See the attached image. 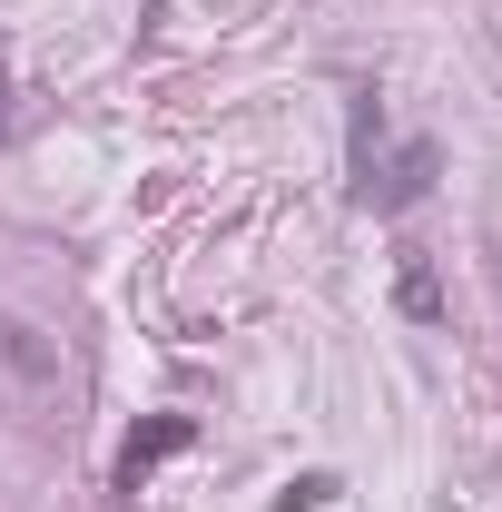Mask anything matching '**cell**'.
Returning <instances> with one entry per match:
<instances>
[{"label":"cell","instance_id":"obj_1","mask_svg":"<svg viewBox=\"0 0 502 512\" xmlns=\"http://www.w3.org/2000/svg\"><path fill=\"white\" fill-rule=\"evenodd\" d=\"M434 168H443L434 138H404V148H394V168H365V178H355V197H365V207H414V197L434 188Z\"/></svg>","mask_w":502,"mask_h":512},{"label":"cell","instance_id":"obj_2","mask_svg":"<svg viewBox=\"0 0 502 512\" xmlns=\"http://www.w3.org/2000/svg\"><path fill=\"white\" fill-rule=\"evenodd\" d=\"M188 434H197L188 414H158V424H138V434L119 444V463H109V483H119V493H138V483H148L168 453H188Z\"/></svg>","mask_w":502,"mask_h":512},{"label":"cell","instance_id":"obj_3","mask_svg":"<svg viewBox=\"0 0 502 512\" xmlns=\"http://www.w3.org/2000/svg\"><path fill=\"white\" fill-rule=\"evenodd\" d=\"M394 306L414 325H443V286H434V256L424 247H404V266H394Z\"/></svg>","mask_w":502,"mask_h":512},{"label":"cell","instance_id":"obj_4","mask_svg":"<svg viewBox=\"0 0 502 512\" xmlns=\"http://www.w3.org/2000/svg\"><path fill=\"white\" fill-rule=\"evenodd\" d=\"M325 493H335V473H306V483H286L276 503H286V512H306V503H325Z\"/></svg>","mask_w":502,"mask_h":512},{"label":"cell","instance_id":"obj_5","mask_svg":"<svg viewBox=\"0 0 502 512\" xmlns=\"http://www.w3.org/2000/svg\"><path fill=\"white\" fill-rule=\"evenodd\" d=\"M0 99H10V79H0ZM0 119H10V109H0Z\"/></svg>","mask_w":502,"mask_h":512}]
</instances>
